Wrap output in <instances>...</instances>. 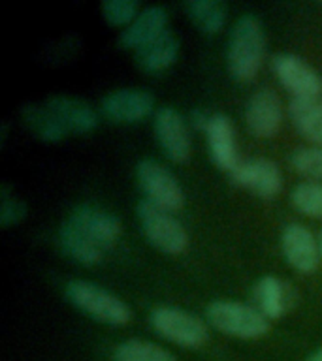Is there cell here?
I'll use <instances>...</instances> for the list:
<instances>
[{
    "label": "cell",
    "instance_id": "obj_13",
    "mask_svg": "<svg viewBox=\"0 0 322 361\" xmlns=\"http://www.w3.org/2000/svg\"><path fill=\"white\" fill-rule=\"evenodd\" d=\"M249 130L258 137H271L281 128L282 107L279 96L271 89L256 90L245 109Z\"/></svg>",
    "mask_w": 322,
    "mask_h": 361
},
{
    "label": "cell",
    "instance_id": "obj_5",
    "mask_svg": "<svg viewBox=\"0 0 322 361\" xmlns=\"http://www.w3.org/2000/svg\"><path fill=\"white\" fill-rule=\"evenodd\" d=\"M149 322L158 335L185 348H198L208 341L205 324L186 310L175 307H158L151 312Z\"/></svg>",
    "mask_w": 322,
    "mask_h": 361
},
{
    "label": "cell",
    "instance_id": "obj_24",
    "mask_svg": "<svg viewBox=\"0 0 322 361\" xmlns=\"http://www.w3.org/2000/svg\"><path fill=\"white\" fill-rule=\"evenodd\" d=\"M294 207L307 216H322V183H299L290 194Z\"/></svg>",
    "mask_w": 322,
    "mask_h": 361
},
{
    "label": "cell",
    "instance_id": "obj_28",
    "mask_svg": "<svg viewBox=\"0 0 322 361\" xmlns=\"http://www.w3.org/2000/svg\"><path fill=\"white\" fill-rule=\"evenodd\" d=\"M209 118H211V115H208V113L202 111V109L192 111V124H194L198 130H203V132H205V128H208L209 124Z\"/></svg>",
    "mask_w": 322,
    "mask_h": 361
},
{
    "label": "cell",
    "instance_id": "obj_4",
    "mask_svg": "<svg viewBox=\"0 0 322 361\" xmlns=\"http://www.w3.org/2000/svg\"><path fill=\"white\" fill-rule=\"evenodd\" d=\"M138 219L153 247L166 254H183L189 247V235L185 228L169 211L158 207L149 200L138 203Z\"/></svg>",
    "mask_w": 322,
    "mask_h": 361
},
{
    "label": "cell",
    "instance_id": "obj_15",
    "mask_svg": "<svg viewBox=\"0 0 322 361\" xmlns=\"http://www.w3.org/2000/svg\"><path fill=\"white\" fill-rule=\"evenodd\" d=\"M166 23L168 13L162 6H147L136 16L134 21L126 25L119 36V44L126 49H140L141 45L149 44L151 39L166 32Z\"/></svg>",
    "mask_w": 322,
    "mask_h": 361
},
{
    "label": "cell",
    "instance_id": "obj_11",
    "mask_svg": "<svg viewBox=\"0 0 322 361\" xmlns=\"http://www.w3.org/2000/svg\"><path fill=\"white\" fill-rule=\"evenodd\" d=\"M68 222H72L104 250L113 247L117 237L121 235V220L104 209L90 207V205H78L70 213Z\"/></svg>",
    "mask_w": 322,
    "mask_h": 361
},
{
    "label": "cell",
    "instance_id": "obj_9",
    "mask_svg": "<svg viewBox=\"0 0 322 361\" xmlns=\"http://www.w3.org/2000/svg\"><path fill=\"white\" fill-rule=\"evenodd\" d=\"M155 98L145 89H117L100 102L102 115L112 123H136L153 111Z\"/></svg>",
    "mask_w": 322,
    "mask_h": 361
},
{
    "label": "cell",
    "instance_id": "obj_26",
    "mask_svg": "<svg viewBox=\"0 0 322 361\" xmlns=\"http://www.w3.org/2000/svg\"><path fill=\"white\" fill-rule=\"evenodd\" d=\"M140 13V4L134 0H106L102 2V16L112 25H126Z\"/></svg>",
    "mask_w": 322,
    "mask_h": 361
},
{
    "label": "cell",
    "instance_id": "obj_19",
    "mask_svg": "<svg viewBox=\"0 0 322 361\" xmlns=\"http://www.w3.org/2000/svg\"><path fill=\"white\" fill-rule=\"evenodd\" d=\"M59 245L68 258L83 265H95L104 258V248H100L83 231L72 222H64L59 230Z\"/></svg>",
    "mask_w": 322,
    "mask_h": 361
},
{
    "label": "cell",
    "instance_id": "obj_30",
    "mask_svg": "<svg viewBox=\"0 0 322 361\" xmlns=\"http://www.w3.org/2000/svg\"><path fill=\"white\" fill-rule=\"evenodd\" d=\"M318 250H321V258H322V231H321V235H318Z\"/></svg>",
    "mask_w": 322,
    "mask_h": 361
},
{
    "label": "cell",
    "instance_id": "obj_21",
    "mask_svg": "<svg viewBox=\"0 0 322 361\" xmlns=\"http://www.w3.org/2000/svg\"><path fill=\"white\" fill-rule=\"evenodd\" d=\"M23 118L34 134L44 141H59L68 134L66 126L61 123V118L51 111L47 104L45 106H36L28 104L23 107Z\"/></svg>",
    "mask_w": 322,
    "mask_h": 361
},
{
    "label": "cell",
    "instance_id": "obj_7",
    "mask_svg": "<svg viewBox=\"0 0 322 361\" xmlns=\"http://www.w3.org/2000/svg\"><path fill=\"white\" fill-rule=\"evenodd\" d=\"M271 66L277 79L294 98H318L322 94V78L304 59L281 53L273 56Z\"/></svg>",
    "mask_w": 322,
    "mask_h": 361
},
{
    "label": "cell",
    "instance_id": "obj_1",
    "mask_svg": "<svg viewBox=\"0 0 322 361\" xmlns=\"http://www.w3.org/2000/svg\"><path fill=\"white\" fill-rule=\"evenodd\" d=\"M266 38L256 17H239L228 42V68L237 81H251L264 61Z\"/></svg>",
    "mask_w": 322,
    "mask_h": 361
},
{
    "label": "cell",
    "instance_id": "obj_25",
    "mask_svg": "<svg viewBox=\"0 0 322 361\" xmlns=\"http://www.w3.org/2000/svg\"><path fill=\"white\" fill-rule=\"evenodd\" d=\"M294 169L298 173L311 177V179H322V147H305L294 151L290 157Z\"/></svg>",
    "mask_w": 322,
    "mask_h": 361
},
{
    "label": "cell",
    "instance_id": "obj_16",
    "mask_svg": "<svg viewBox=\"0 0 322 361\" xmlns=\"http://www.w3.org/2000/svg\"><path fill=\"white\" fill-rule=\"evenodd\" d=\"M47 107L61 118V123L66 126L68 132L89 134L98 124V117L90 109L89 104L72 96H53L47 100Z\"/></svg>",
    "mask_w": 322,
    "mask_h": 361
},
{
    "label": "cell",
    "instance_id": "obj_10",
    "mask_svg": "<svg viewBox=\"0 0 322 361\" xmlns=\"http://www.w3.org/2000/svg\"><path fill=\"white\" fill-rule=\"evenodd\" d=\"M155 134L169 160L185 162L191 157V135L185 121L174 107L164 106L155 113Z\"/></svg>",
    "mask_w": 322,
    "mask_h": 361
},
{
    "label": "cell",
    "instance_id": "obj_2",
    "mask_svg": "<svg viewBox=\"0 0 322 361\" xmlns=\"http://www.w3.org/2000/svg\"><path fill=\"white\" fill-rule=\"evenodd\" d=\"M208 320L220 333L237 338H258L270 329V322L256 307L225 299L209 305Z\"/></svg>",
    "mask_w": 322,
    "mask_h": 361
},
{
    "label": "cell",
    "instance_id": "obj_17",
    "mask_svg": "<svg viewBox=\"0 0 322 361\" xmlns=\"http://www.w3.org/2000/svg\"><path fill=\"white\" fill-rule=\"evenodd\" d=\"M177 55H179V39L166 30L158 38L136 49V62L145 72H160L172 66Z\"/></svg>",
    "mask_w": 322,
    "mask_h": 361
},
{
    "label": "cell",
    "instance_id": "obj_29",
    "mask_svg": "<svg viewBox=\"0 0 322 361\" xmlns=\"http://www.w3.org/2000/svg\"><path fill=\"white\" fill-rule=\"evenodd\" d=\"M307 361H322V348L316 350L313 355H309V357H307Z\"/></svg>",
    "mask_w": 322,
    "mask_h": 361
},
{
    "label": "cell",
    "instance_id": "obj_12",
    "mask_svg": "<svg viewBox=\"0 0 322 361\" xmlns=\"http://www.w3.org/2000/svg\"><path fill=\"white\" fill-rule=\"evenodd\" d=\"M282 254L294 269L299 273H313L321 259L318 241L305 226L288 224L281 235Z\"/></svg>",
    "mask_w": 322,
    "mask_h": 361
},
{
    "label": "cell",
    "instance_id": "obj_14",
    "mask_svg": "<svg viewBox=\"0 0 322 361\" xmlns=\"http://www.w3.org/2000/svg\"><path fill=\"white\" fill-rule=\"evenodd\" d=\"M205 135H208L209 152H211L215 164L220 169L230 173L232 169L242 162L237 158L236 134H234V126H232L230 118L222 115V113L211 115L208 128H205Z\"/></svg>",
    "mask_w": 322,
    "mask_h": 361
},
{
    "label": "cell",
    "instance_id": "obj_27",
    "mask_svg": "<svg viewBox=\"0 0 322 361\" xmlns=\"http://www.w3.org/2000/svg\"><path fill=\"white\" fill-rule=\"evenodd\" d=\"M25 214H27L25 203L11 196L8 192V186H2V205H0V222H2V226L8 228L11 224H17Z\"/></svg>",
    "mask_w": 322,
    "mask_h": 361
},
{
    "label": "cell",
    "instance_id": "obj_23",
    "mask_svg": "<svg viewBox=\"0 0 322 361\" xmlns=\"http://www.w3.org/2000/svg\"><path fill=\"white\" fill-rule=\"evenodd\" d=\"M115 361H175V357L157 344L147 341H124L115 348Z\"/></svg>",
    "mask_w": 322,
    "mask_h": 361
},
{
    "label": "cell",
    "instance_id": "obj_20",
    "mask_svg": "<svg viewBox=\"0 0 322 361\" xmlns=\"http://www.w3.org/2000/svg\"><path fill=\"white\" fill-rule=\"evenodd\" d=\"M253 298L256 309L266 318H279L288 309L290 290H288V284L279 281L277 276H262L254 284Z\"/></svg>",
    "mask_w": 322,
    "mask_h": 361
},
{
    "label": "cell",
    "instance_id": "obj_8",
    "mask_svg": "<svg viewBox=\"0 0 322 361\" xmlns=\"http://www.w3.org/2000/svg\"><path fill=\"white\" fill-rule=\"evenodd\" d=\"M230 177L237 186H243L260 197L277 196L282 188V175L277 164L266 158L243 160L232 169Z\"/></svg>",
    "mask_w": 322,
    "mask_h": 361
},
{
    "label": "cell",
    "instance_id": "obj_18",
    "mask_svg": "<svg viewBox=\"0 0 322 361\" xmlns=\"http://www.w3.org/2000/svg\"><path fill=\"white\" fill-rule=\"evenodd\" d=\"M288 115L305 140L322 145V100L321 98H292Z\"/></svg>",
    "mask_w": 322,
    "mask_h": 361
},
{
    "label": "cell",
    "instance_id": "obj_6",
    "mask_svg": "<svg viewBox=\"0 0 322 361\" xmlns=\"http://www.w3.org/2000/svg\"><path fill=\"white\" fill-rule=\"evenodd\" d=\"M140 186L145 192V200L153 202L166 211H177L183 207L185 196L179 183L168 169L155 160H141L136 168Z\"/></svg>",
    "mask_w": 322,
    "mask_h": 361
},
{
    "label": "cell",
    "instance_id": "obj_22",
    "mask_svg": "<svg viewBox=\"0 0 322 361\" xmlns=\"http://www.w3.org/2000/svg\"><path fill=\"white\" fill-rule=\"evenodd\" d=\"M186 13L192 23L203 32L215 34L225 27L226 21V4L219 0H191L186 2Z\"/></svg>",
    "mask_w": 322,
    "mask_h": 361
},
{
    "label": "cell",
    "instance_id": "obj_3",
    "mask_svg": "<svg viewBox=\"0 0 322 361\" xmlns=\"http://www.w3.org/2000/svg\"><path fill=\"white\" fill-rule=\"evenodd\" d=\"M66 298L90 318L109 326H124L130 320V309L126 303L93 282L72 281L66 286Z\"/></svg>",
    "mask_w": 322,
    "mask_h": 361
}]
</instances>
